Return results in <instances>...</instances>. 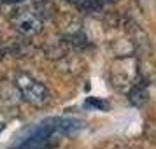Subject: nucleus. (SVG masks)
<instances>
[{"label":"nucleus","mask_w":156,"mask_h":149,"mask_svg":"<svg viewBox=\"0 0 156 149\" xmlns=\"http://www.w3.org/2000/svg\"><path fill=\"white\" fill-rule=\"evenodd\" d=\"M16 88L20 90L21 97L27 102H30L32 105L42 107L49 102V91L48 88L39 83L37 79H34L32 76H27V74H18L16 76Z\"/></svg>","instance_id":"1"},{"label":"nucleus","mask_w":156,"mask_h":149,"mask_svg":"<svg viewBox=\"0 0 156 149\" xmlns=\"http://www.w3.org/2000/svg\"><path fill=\"white\" fill-rule=\"evenodd\" d=\"M12 27H14L21 35H27V37L37 35V34H41L42 28H44L41 18L37 14H34V12H30V11H23L20 14H16L14 20H12Z\"/></svg>","instance_id":"2"},{"label":"nucleus","mask_w":156,"mask_h":149,"mask_svg":"<svg viewBox=\"0 0 156 149\" xmlns=\"http://www.w3.org/2000/svg\"><path fill=\"white\" fill-rule=\"evenodd\" d=\"M55 123H56V133L63 137L77 135L86 126V123L79 118H55Z\"/></svg>","instance_id":"3"},{"label":"nucleus","mask_w":156,"mask_h":149,"mask_svg":"<svg viewBox=\"0 0 156 149\" xmlns=\"http://www.w3.org/2000/svg\"><path fill=\"white\" fill-rule=\"evenodd\" d=\"M84 105L90 107V109H93V111H104V112L109 109V104H107L105 100H98V98H93V97L86 100Z\"/></svg>","instance_id":"4"},{"label":"nucleus","mask_w":156,"mask_h":149,"mask_svg":"<svg viewBox=\"0 0 156 149\" xmlns=\"http://www.w3.org/2000/svg\"><path fill=\"white\" fill-rule=\"evenodd\" d=\"M67 2H70V4H76V5H84L88 0H67Z\"/></svg>","instance_id":"5"},{"label":"nucleus","mask_w":156,"mask_h":149,"mask_svg":"<svg viewBox=\"0 0 156 149\" xmlns=\"http://www.w3.org/2000/svg\"><path fill=\"white\" fill-rule=\"evenodd\" d=\"M2 2H7V4H14V2H21V0H2Z\"/></svg>","instance_id":"6"},{"label":"nucleus","mask_w":156,"mask_h":149,"mask_svg":"<svg viewBox=\"0 0 156 149\" xmlns=\"http://www.w3.org/2000/svg\"><path fill=\"white\" fill-rule=\"evenodd\" d=\"M4 128H5V125H4V123H0V132H2Z\"/></svg>","instance_id":"7"}]
</instances>
